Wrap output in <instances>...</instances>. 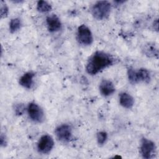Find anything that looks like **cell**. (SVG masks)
Instances as JSON below:
<instances>
[{"instance_id": "obj_17", "label": "cell", "mask_w": 159, "mask_h": 159, "mask_svg": "<svg viewBox=\"0 0 159 159\" xmlns=\"http://www.w3.org/2000/svg\"><path fill=\"white\" fill-rule=\"evenodd\" d=\"M1 7H0V14L1 18H4L7 16L8 14V7L6 6V4L2 1H1L0 3Z\"/></svg>"}, {"instance_id": "obj_15", "label": "cell", "mask_w": 159, "mask_h": 159, "mask_svg": "<svg viewBox=\"0 0 159 159\" xmlns=\"http://www.w3.org/2000/svg\"><path fill=\"white\" fill-rule=\"evenodd\" d=\"M21 26V22L19 18L12 19L9 23V30L11 33L17 32Z\"/></svg>"}, {"instance_id": "obj_3", "label": "cell", "mask_w": 159, "mask_h": 159, "mask_svg": "<svg viewBox=\"0 0 159 159\" xmlns=\"http://www.w3.org/2000/svg\"><path fill=\"white\" fill-rule=\"evenodd\" d=\"M127 76L130 83L132 84L140 82L148 83L151 79L150 72L145 68H140L138 71H135L134 69L129 68L127 70Z\"/></svg>"}, {"instance_id": "obj_19", "label": "cell", "mask_w": 159, "mask_h": 159, "mask_svg": "<svg viewBox=\"0 0 159 159\" xmlns=\"http://www.w3.org/2000/svg\"><path fill=\"white\" fill-rule=\"evenodd\" d=\"M0 143H1V146L2 147H5L7 144V140H6V136H4L2 134L1 135V137H0Z\"/></svg>"}, {"instance_id": "obj_1", "label": "cell", "mask_w": 159, "mask_h": 159, "mask_svg": "<svg viewBox=\"0 0 159 159\" xmlns=\"http://www.w3.org/2000/svg\"><path fill=\"white\" fill-rule=\"evenodd\" d=\"M113 57L106 52L97 51L88 60L86 70L88 74L94 75L100 71L112 65L114 62Z\"/></svg>"}, {"instance_id": "obj_14", "label": "cell", "mask_w": 159, "mask_h": 159, "mask_svg": "<svg viewBox=\"0 0 159 159\" xmlns=\"http://www.w3.org/2000/svg\"><path fill=\"white\" fill-rule=\"evenodd\" d=\"M37 9L40 12H47L52 9V6L45 1H39L37 4Z\"/></svg>"}, {"instance_id": "obj_12", "label": "cell", "mask_w": 159, "mask_h": 159, "mask_svg": "<svg viewBox=\"0 0 159 159\" xmlns=\"http://www.w3.org/2000/svg\"><path fill=\"white\" fill-rule=\"evenodd\" d=\"M35 74L33 72H27L23 75L19 79V84L26 89L31 88L33 84V78Z\"/></svg>"}, {"instance_id": "obj_2", "label": "cell", "mask_w": 159, "mask_h": 159, "mask_svg": "<svg viewBox=\"0 0 159 159\" xmlns=\"http://www.w3.org/2000/svg\"><path fill=\"white\" fill-rule=\"evenodd\" d=\"M111 5L107 1L96 2L91 9L93 17L98 20H103L107 18L110 14Z\"/></svg>"}, {"instance_id": "obj_6", "label": "cell", "mask_w": 159, "mask_h": 159, "mask_svg": "<svg viewBox=\"0 0 159 159\" xmlns=\"http://www.w3.org/2000/svg\"><path fill=\"white\" fill-rule=\"evenodd\" d=\"M29 117L34 122L41 123L44 120V112L42 108L35 102H30L27 107Z\"/></svg>"}, {"instance_id": "obj_10", "label": "cell", "mask_w": 159, "mask_h": 159, "mask_svg": "<svg viewBox=\"0 0 159 159\" xmlns=\"http://www.w3.org/2000/svg\"><path fill=\"white\" fill-rule=\"evenodd\" d=\"M115 86L110 80H104L99 84V91L103 96L107 97L112 94L115 92Z\"/></svg>"}, {"instance_id": "obj_9", "label": "cell", "mask_w": 159, "mask_h": 159, "mask_svg": "<svg viewBox=\"0 0 159 159\" xmlns=\"http://www.w3.org/2000/svg\"><path fill=\"white\" fill-rule=\"evenodd\" d=\"M46 22L48 30L50 32H57L61 27V22L58 17L55 14L48 16L46 19Z\"/></svg>"}, {"instance_id": "obj_5", "label": "cell", "mask_w": 159, "mask_h": 159, "mask_svg": "<svg viewBox=\"0 0 159 159\" xmlns=\"http://www.w3.org/2000/svg\"><path fill=\"white\" fill-rule=\"evenodd\" d=\"M156 147L155 143L146 138H143L141 141L140 153L143 158L149 159L153 157L155 153Z\"/></svg>"}, {"instance_id": "obj_11", "label": "cell", "mask_w": 159, "mask_h": 159, "mask_svg": "<svg viewBox=\"0 0 159 159\" xmlns=\"http://www.w3.org/2000/svg\"><path fill=\"white\" fill-rule=\"evenodd\" d=\"M119 102L122 107L126 109H130L134 106V99L129 94L122 93L119 96Z\"/></svg>"}, {"instance_id": "obj_18", "label": "cell", "mask_w": 159, "mask_h": 159, "mask_svg": "<svg viewBox=\"0 0 159 159\" xmlns=\"http://www.w3.org/2000/svg\"><path fill=\"white\" fill-rule=\"evenodd\" d=\"M24 106L22 104H18L15 107V112L17 115H21L24 111Z\"/></svg>"}, {"instance_id": "obj_13", "label": "cell", "mask_w": 159, "mask_h": 159, "mask_svg": "<svg viewBox=\"0 0 159 159\" xmlns=\"http://www.w3.org/2000/svg\"><path fill=\"white\" fill-rule=\"evenodd\" d=\"M143 51L144 54L148 57H155V55H158V50L157 48L155 47L153 44H150L148 43L146 45L144 46L143 48Z\"/></svg>"}, {"instance_id": "obj_7", "label": "cell", "mask_w": 159, "mask_h": 159, "mask_svg": "<svg viewBox=\"0 0 159 159\" xmlns=\"http://www.w3.org/2000/svg\"><path fill=\"white\" fill-rule=\"evenodd\" d=\"M54 146V142L52 137L48 135L42 136L37 143L38 151L43 154L48 153Z\"/></svg>"}, {"instance_id": "obj_8", "label": "cell", "mask_w": 159, "mask_h": 159, "mask_svg": "<svg viewBox=\"0 0 159 159\" xmlns=\"http://www.w3.org/2000/svg\"><path fill=\"white\" fill-rule=\"evenodd\" d=\"M55 134L60 141L68 142L72 136L71 128L68 124H61L56 128Z\"/></svg>"}, {"instance_id": "obj_16", "label": "cell", "mask_w": 159, "mask_h": 159, "mask_svg": "<svg viewBox=\"0 0 159 159\" xmlns=\"http://www.w3.org/2000/svg\"><path fill=\"white\" fill-rule=\"evenodd\" d=\"M96 139L99 145H103L106 142L107 139V134L106 132H104V131L99 132L97 134Z\"/></svg>"}, {"instance_id": "obj_4", "label": "cell", "mask_w": 159, "mask_h": 159, "mask_svg": "<svg viewBox=\"0 0 159 159\" xmlns=\"http://www.w3.org/2000/svg\"><path fill=\"white\" fill-rule=\"evenodd\" d=\"M77 40L83 45H89L93 43V37L90 29L85 25H81L77 30Z\"/></svg>"}]
</instances>
